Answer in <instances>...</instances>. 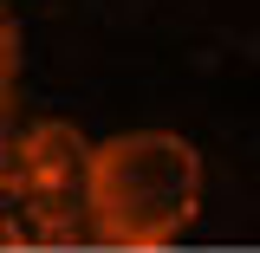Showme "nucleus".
I'll return each instance as SVG.
<instances>
[{"label":"nucleus","instance_id":"nucleus-1","mask_svg":"<svg viewBox=\"0 0 260 253\" xmlns=\"http://www.w3.org/2000/svg\"><path fill=\"white\" fill-rule=\"evenodd\" d=\"M202 208V156L176 130H117L91 143L85 221L98 247L156 253L182 240Z\"/></svg>","mask_w":260,"mask_h":253},{"label":"nucleus","instance_id":"nucleus-2","mask_svg":"<svg viewBox=\"0 0 260 253\" xmlns=\"http://www.w3.org/2000/svg\"><path fill=\"white\" fill-rule=\"evenodd\" d=\"M85 175H91V143L65 117H32L0 130V247L91 240Z\"/></svg>","mask_w":260,"mask_h":253},{"label":"nucleus","instance_id":"nucleus-3","mask_svg":"<svg viewBox=\"0 0 260 253\" xmlns=\"http://www.w3.org/2000/svg\"><path fill=\"white\" fill-rule=\"evenodd\" d=\"M20 59H26V46H20V20L0 7V130H13V97H20Z\"/></svg>","mask_w":260,"mask_h":253}]
</instances>
